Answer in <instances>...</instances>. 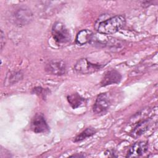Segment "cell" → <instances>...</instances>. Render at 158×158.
Returning <instances> with one entry per match:
<instances>
[{"label": "cell", "mask_w": 158, "mask_h": 158, "mask_svg": "<svg viewBox=\"0 0 158 158\" xmlns=\"http://www.w3.org/2000/svg\"><path fill=\"white\" fill-rule=\"evenodd\" d=\"M126 19L122 15H117L99 23L97 31L102 35H110L120 30L125 25Z\"/></svg>", "instance_id": "obj_1"}, {"label": "cell", "mask_w": 158, "mask_h": 158, "mask_svg": "<svg viewBox=\"0 0 158 158\" xmlns=\"http://www.w3.org/2000/svg\"><path fill=\"white\" fill-rule=\"evenodd\" d=\"M52 36L59 45H64L70 42L71 35L69 30L60 22H55L51 29Z\"/></svg>", "instance_id": "obj_2"}, {"label": "cell", "mask_w": 158, "mask_h": 158, "mask_svg": "<svg viewBox=\"0 0 158 158\" xmlns=\"http://www.w3.org/2000/svg\"><path fill=\"white\" fill-rule=\"evenodd\" d=\"M102 67V64H94L86 58H82L76 62L74 70L78 73L90 74L99 70Z\"/></svg>", "instance_id": "obj_3"}, {"label": "cell", "mask_w": 158, "mask_h": 158, "mask_svg": "<svg viewBox=\"0 0 158 158\" xmlns=\"http://www.w3.org/2000/svg\"><path fill=\"white\" fill-rule=\"evenodd\" d=\"M111 105L110 96L107 93L99 94L93 106V112L96 114H103L107 112Z\"/></svg>", "instance_id": "obj_4"}, {"label": "cell", "mask_w": 158, "mask_h": 158, "mask_svg": "<svg viewBox=\"0 0 158 158\" xmlns=\"http://www.w3.org/2000/svg\"><path fill=\"white\" fill-rule=\"evenodd\" d=\"M14 19L17 25H25L30 23L33 20V14L28 7H20L15 11Z\"/></svg>", "instance_id": "obj_5"}, {"label": "cell", "mask_w": 158, "mask_h": 158, "mask_svg": "<svg viewBox=\"0 0 158 158\" xmlns=\"http://www.w3.org/2000/svg\"><path fill=\"white\" fill-rule=\"evenodd\" d=\"M30 128L36 133H44L49 130V127L42 114H36L32 118Z\"/></svg>", "instance_id": "obj_6"}, {"label": "cell", "mask_w": 158, "mask_h": 158, "mask_svg": "<svg viewBox=\"0 0 158 158\" xmlns=\"http://www.w3.org/2000/svg\"><path fill=\"white\" fill-rule=\"evenodd\" d=\"M47 73L54 75H62L66 72V64L62 60H52L46 64Z\"/></svg>", "instance_id": "obj_7"}, {"label": "cell", "mask_w": 158, "mask_h": 158, "mask_svg": "<svg viewBox=\"0 0 158 158\" xmlns=\"http://www.w3.org/2000/svg\"><path fill=\"white\" fill-rule=\"evenodd\" d=\"M148 150V144L146 141H138L128 149L126 157H137L142 156Z\"/></svg>", "instance_id": "obj_8"}, {"label": "cell", "mask_w": 158, "mask_h": 158, "mask_svg": "<svg viewBox=\"0 0 158 158\" xmlns=\"http://www.w3.org/2000/svg\"><path fill=\"white\" fill-rule=\"evenodd\" d=\"M122 79V75L115 69L110 70L105 73L102 80L101 85L105 86L109 85L118 83Z\"/></svg>", "instance_id": "obj_9"}, {"label": "cell", "mask_w": 158, "mask_h": 158, "mask_svg": "<svg viewBox=\"0 0 158 158\" xmlns=\"http://www.w3.org/2000/svg\"><path fill=\"white\" fill-rule=\"evenodd\" d=\"M151 123L152 121L151 118H146L139 121L136 125L131 130L130 136L134 138H137L138 137L141 136L148 130L149 128L151 125Z\"/></svg>", "instance_id": "obj_10"}, {"label": "cell", "mask_w": 158, "mask_h": 158, "mask_svg": "<svg viewBox=\"0 0 158 158\" xmlns=\"http://www.w3.org/2000/svg\"><path fill=\"white\" fill-rule=\"evenodd\" d=\"M94 36L93 33L88 29H83L80 30L77 35L75 42L78 45H84L86 43H90Z\"/></svg>", "instance_id": "obj_11"}, {"label": "cell", "mask_w": 158, "mask_h": 158, "mask_svg": "<svg viewBox=\"0 0 158 158\" xmlns=\"http://www.w3.org/2000/svg\"><path fill=\"white\" fill-rule=\"evenodd\" d=\"M67 101L73 109L78 108L86 104V99L81 97L78 93H73L67 96Z\"/></svg>", "instance_id": "obj_12"}, {"label": "cell", "mask_w": 158, "mask_h": 158, "mask_svg": "<svg viewBox=\"0 0 158 158\" xmlns=\"http://www.w3.org/2000/svg\"><path fill=\"white\" fill-rule=\"evenodd\" d=\"M96 133V130L93 127H88L84 130L82 132L79 133L74 139L75 142H78L83 141L88 138L93 136Z\"/></svg>", "instance_id": "obj_13"}, {"label": "cell", "mask_w": 158, "mask_h": 158, "mask_svg": "<svg viewBox=\"0 0 158 158\" xmlns=\"http://www.w3.org/2000/svg\"><path fill=\"white\" fill-rule=\"evenodd\" d=\"M23 74L21 72H13L8 75L6 78V83L8 85H13L22 78Z\"/></svg>", "instance_id": "obj_14"}, {"label": "cell", "mask_w": 158, "mask_h": 158, "mask_svg": "<svg viewBox=\"0 0 158 158\" xmlns=\"http://www.w3.org/2000/svg\"><path fill=\"white\" fill-rule=\"evenodd\" d=\"M0 43H1V49L2 50L3 48V46L5 44V35L4 32L2 31V30H1V33H0Z\"/></svg>", "instance_id": "obj_15"}, {"label": "cell", "mask_w": 158, "mask_h": 158, "mask_svg": "<svg viewBox=\"0 0 158 158\" xmlns=\"http://www.w3.org/2000/svg\"><path fill=\"white\" fill-rule=\"evenodd\" d=\"M81 154V153H80V154H75V155L71 156L70 157H86V155H85V154Z\"/></svg>", "instance_id": "obj_16"}]
</instances>
